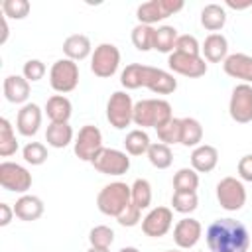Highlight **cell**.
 Returning <instances> with one entry per match:
<instances>
[{"label":"cell","instance_id":"50","mask_svg":"<svg viewBox=\"0 0 252 252\" xmlns=\"http://www.w3.org/2000/svg\"><path fill=\"white\" fill-rule=\"evenodd\" d=\"M165 252H179V250H165Z\"/></svg>","mask_w":252,"mask_h":252},{"label":"cell","instance_id":"23","mask_svg":"<svg viewBox=\"0 0 252 252\" xmlns=\"http://www.w3.org/2000/svg\"><path fill=\"white\" fill-rule=\"evenodd\" d=\"M14 215L26 222L37 220L43 215V201L35 195H22L14 205Z\"/></svg>","mask_w":252,"mask_h":252},{"label":"cell","instance_id":"2","mask_svg":"<svg viewBox=\"0 0 252 252\" xmlns=\"http://www.w3.org/2000/svg\"><path fill=\"white\" fill-rule=\"evenodd\" d=\"M173 118L171 104L163 98H144L134 102V124L144 128H161Z\"/></svg>","mask_w":252,"mask_h":252},{"label":"cell","instance_id":"43","mask_svg":"<svg viewBox=\"0 0 252 252\" xmlns=\"http://www.w3.org/2000/svg\"><path fill=\"white\" fill-rule=\"evenodd\" d=\"M140 213H142V211H140L134 203H130V205L124 209V213L116 217V220H118L120 226H128V228H130V226H136V224L140 222Z\"/></svg>","mask_w":252,"mask_h":252},{"label":"cell","instance_id":"44","mask_svg":"<svg viewBox=\"0 0 252 252\" xmlns=\"http://www.w3.org/2000/svg\"><path fill=\"white\" fill-rule=\"evenodd\" d=\"M236 169H238V175H240L242 181H252V154L242 156Z\"/></svg>","mask_w":252,"mask_h":252},{"label":"cell","instance_id":"9","mask_svg":"<svg viewBox=\"0 0 252 252\" xmlns=\"http://www.w3.org/2000/svg\"><path fill=\"white\" fill-rule=\"evenodd\" d=\"M102 148V132L93 124H85L73 142V152L81 161H93Z\"/></svg>","mask_w":252,"mask_h":252},{"label":"cell","instance_id":"42","mask_svg":"<svg viewBox=\"0 0 252 252\" xmlns=\"http://www.w3.org/2000/svg\"><path fill=\"white\" fill-rule=\"evenodd\" d=\"M22 73H24V77H26L30 83H35V81L43 79V75H45V63L39 61V59H30V61L24 63Z\"/></svg>","mask_w":252,"mask_h":252},{"label":"cell","instance_id":"14","mask_svg":"<svg viewBox=\"0 0 252 252\" xmlns=\"http://www.w3.org/2000/svg\"><path fill=\"white\" fill-rule=\"evenodd\" d=\"M167 65L173 73L189 77V79H197L207 73V63L201 55H185V53L173 51L167 57Z\"/></svg>","mask_w":252,"mask_h":252},{"label":"cell","instance_id":"46","mask_svg":"<svg viewBox=\"0 0 252 252\" xmlns=\"http://www.w3.org/2000/svg\"><path fill=\"white\" fill-rule=\"evenodd\" d=\"M224 4H226L228 8H232V10H246V8L252 6V0H248V2H232V0H226Z\"/></svg>","mask_w":252,"mask_h":252},{"label":"cell","instance_id":"25","mask_svg":"<svg viewBox=\"0 0 252 252\" xmlns=\"http://www.w3.org/2000/svg\"><path fill=\"white\" fill-rule=\"evenodd\" d=\"M45 142L51 148H67L73 142V128L69 122H51L45 130Z\"/></svg>","mask_w":252,"mask_h":252},{"label":"cell","instance_id":"38","mask_svg":"<svg viewBox=\"0 0 252 252\" xmlns=\"http://www.w3.org/2000/svg\"><path fill=\"white\" fill-rule=\"evenodd\" d=\"M89 242L94 248H110V244L114 242V230L106 224H98V226L91 228Z\"/></svg>","mask_w":252,"mask_h":252},{"label":"cell","instance_id":"34","mask_svg":"<svg viewBox=\"0 0 252 252\" xmlns=\"http://www.w3.org/2000/svg\"><path fill=\"white\" fill-rule=\"evenodd\" d=\"M199 173L193 167H181L173 175V191H197Z\"/></svg>","mask_w":252,"mask_h":252},{"label":"cell","instance_id":"35","mask_svg":"<svg viewBox=\"0 0 252 252\" xmlns=\"http://www.w3.org/2000/svg\"><path fill=\"white\" fill-rule=\"evenodd\" d=\"M199 205V199H197V191H173L171 195V207L173 211L181 213V215H187V213H193Z\"/></svg>","mask_w":252,"mask_h":252},{"label":"cell","instance_id":"45","mask_svg":"<svg viewBox=\"0 0 252 252\" xmlns=\"http://www.w3.org/2000/svg\"><path fill=\"white\" fill-rule=\"evenodd\" d=\"M14 217V207H10L8 203H0V226H8L12 222Z\"/></svg>","mask_w":252,"mask_h":252},{"label":"cell","instance_id":"49","mask_svg":"<svg viewBox=\"0 0 252 252\" xmlns=\"http://www.w3.org/2000/svg\"><path fill=\"white\" fill-rule=\"evenodd\" d=\"M87 252H110V250L108 248H94V246H91Z\"/></svg>","mask_w":252,"mask_h":252},{"label":"cell","instance_id":"24","mask_svg":"<svg viewBox=\"0 0 252 252\" xmlns=\"http://www.w3.org/2000/svg\"><path fill=\"white\" fill-rule=\"evenodd\" d=\"M73 104L65 94H53L45 102V114L51 122H69Z\"/></svg>","mask_w":252,"mask_h":252},{"label":"cell","instance_id":"10","mask_svg":"<svg viewBox=\"0 0 252 252\" xmlns=\"http://www.w3.org/2000/svg\"><path fill=\"white\" fill-rule=\"evenodd\" d=\"M91 163L104 175H124L130 169V158L126 156V152H120L116 148H102Z\"/></svg>","mask_w":252,"mask_h":252},{"label":"cell","instance_id":"28","mask_svg":"<svg viewBox=\"0 0 252 252\" xmlns=\"http://www.w3.org/2000/svg\"><path fill=\"white\" fill-rule=\"evenodd\" d=\"M152 142H150V136L146 130L142 128H136V130H130L124 138V148L130 156H142V154H148Z\"/></svg>","mask_w":252,"mask_h":252},{"label":"cell","instance_id":"1","mask_svg":"<svg viewBox=\"0 0 252 252\" xmlns=\"http://www.w3.org/2000/svg\"><path fill=\"white\" fill-rule=\"evenodd\" d=\"M209 252H248L250 236L246 226L234 219H217L207 228Z\"/></svg>","mask_w":252,"mask_h":252},{"label":"cell","instance_id":"48","mask_svg":"<svg viewBox=\"0 0 252 252\" xmlns=\"http://www.w3.org/2000/svg\"><path fill=\"white\" fill-rule=\"evenodd\" d=\"M118 252H140L138 248H134V246H124V248H120Z\"/></svg>","mask_w":252,"mask_h":252},{"label":"cell","instance_id":"33","mask_svg":"<svg viewBox=\"0 0 252 252\" xmlns=\"http://www.w3.org/2000/svg\"><path fill=\"white\" fill-rule=\"evenodd\" d=\"M154 33L156 28L146 26V24H138L132 28V43L138 51H150L154 49Z\"/></svg>","mask_w":252,"mask_h":252},{"label":"cell","instance_id":"37","mask_svg":"<svg viewBox=\"0 0 252 252\" xmlns=\"http://www.w3.org/2000/svg\"><path fill=\"white\" fill-rule=\"evenodd\" d=\"M158 132V138L161 144H179V138H181V118H171L167 124H163L161 128L156 130Z\"/></svg>","mask_w":252,"mask_h":252},{"label":"cell","instance_id":"27","mask_svg":"<svg viewBox=\"0 0 252 252\" xmlns=\"http://www.w3.org/2000/svg\"><path fill=\"white\" fill-rule=\"evenodd\" d=\"M201 140H203V126L197 118H191V116H185L181 118V138H179V144L185 146V148H197L201 146Z\"/></svg>","mask_w":252,"mask_h":252},{"label":"cell","instance_id":"31","mask_svg":"<svg viewBox=\"0 0 252 252\" xmlns=\"http://www.w3.org/2000/svg\"><path fill=\"white\" fill-rule=\"evenodd\" d=\"M18 152V140L8 118H0V156L8 158Z\"/></svg>","mask_w":252,"mask_h":252},{"label":"cell","instance_id":"20","mask_svg":"<svg viewBox=\"0 0 252 252\" xmlns=\"http://www.w3.org/2000/svg\"><path fill=\"white\" fill-rule=\"evenodd\" d=\"M219 163V150L209 144H201L191 152V167L197 173H209Z\"/></svg>","mask_w":252,"mask_h":252},{"label":"cell","instance_id":"18","mask_svg":"<svg viewBox=\"0 0 252 252\" xmlns=\"http://www.w3.org/2000/svg\"><path fill=\"white\" fill-rule=\"evenodd\" d=\"M222 69L232 79H240L246 85L252 83V55H246V53H230L222 61Z\"/></svg>","mask_w":252,"mask_h":252},{"label":"cell","instance_id":"4","mask_svg":"<svg viewBox=\"0 0 252 252\" xmlns=\"http://www.w3.org/2000/svg\"><path fill=\"white\" fill-rule=\"evenodd\" d=\"M106 120L116 130H124L134 122V102L128 93L116 91L110 94L106 102Z\"/></svg>","mask_w":252,"mask_h":252},{"label":"cell","instance_id":"5","mask_svg":"<svg viewBox=\"0 0 252 252\" xmlns=\"http://www.w3.org/2000/svg\"><path fill=\"white\" fill-rule=\"evenodd\" d=\"M49 85L55 93L65 94L79 85V65L71 59H57L49 69Z\"/></svg>","mask_w":252,"mask_h":252},{"label":"cell","instance_id":"30","mask_svg":"<svg viewBox=\"0 0 252 252\" xmlns=\"http://www.w3.org/2000/svg\"><path fill=\"white\" fill-rule=\"evenodd\" d=\"M148 159H150V163L154 165V167H158V169H167L169 165H171V161H173V152H171V148L167 146V144H161V142H154L152 146H150V150H148Z\"/></svg>","mask_w":252,"mask_h":252},{"label":"cell","instance_id":"12","mask_svg":"<svg viewBox=\"0 0 252 252\" xmlns=\"http://www.w3.org/2000/svg\"><path fill=\"white\" fill-rule=\"evenodd\" d=\"M228 114L238 124L252 122V87L246 83H240L232 89L230 100H228Z\"/></svg>","mask_w":252,"mask_h":252},{"label":"cell","instance_id":"8","mask_svg":"<svg viewBox=\"0 0 252 252\" xmlns=\"http://www.w3.org/2000/svg\"><path fill=\"white\" fill-rule=\"evenodd\" d=\"M217 201L224 211H240L246 203L244 183L236 177H222L217 183Z\"/></svg>","mask_w":252,"mask_h":252},{"label":"cell","instance_id":"7","mask_svg":"<svg viewBox=\"0 0 252 252\" xmlns=\"http://www.w3.org/2000/svg\"><path fill=\"white\" fill-rule=\"evenodd\" d=\"M120 65V51L114 43H100L94 47L93 55H91V71L100 77V79H108L118 71Z\"/></svg>","mask_w":252,"mask_h":252},{"label":"cell","instance_id":"36","mask_svg":"<svg viewBox=\"0 0 252 252\" xmlns=\"http://www.w3.org/2000/svg\"><path fill=\"white\" fill-rule=\"evenodd\" d=\"M120 85L128 91L142 87V63H130L120 73Z\"/></svg>","mask_w":252,"mask_h":252},{"label":"cell","instance_id":"6","mask_svg":"<svg viewBox=\"0 0 252 252\" xmlns=\"http://www.w3.org/2000/svg\"><path fill=\"white\" fill-rule=\"evenodd\" d=\"M183 6H185L183 0H150V2H144L138 6L136 16H138L140 24L154 26V24L177 14L179 10H183Z\"/></svg>","mask_w":252,"mask_h":252},{"label":"cell","instance_id":"17","mask_svg":"<svg viewBox=\"0 0 252 252\" xmlns=\"http://www.w3.org/2000/svg\"><path fill=\"white\" fill-rule=\"evenodd\" d=\"M41 126V108L35 102H26L16 116V128L22 136H35Z\"/></svg>","mask_w":252,"mask_h":252},{"label":"cell","instance_id":"22","mask_svg":"<svg viewBox=\"0 0 252 252\" xmlns=\"http://www.w3.org/2000/svg\"><path fill=\"white\" fill-rule=\"evenodd\" d=\"M63 53L71 61H83L89 55H93V45L91 39L85 33H73L63 41Z\"/></svg>","mask_w":252,"mask_h":252},{"label":"cell","instance_id":"32","mask_svg":"<svg viewBox=\"0 0 252 252\" xmlns=\"http://www.w3.org/2000/svg\"><path fill=\"white\" fill-rule=\"evenodd\" d=\"M130 191H132V203L144 211L152 205V185L148 179H136L132 185H130Z\"/></svg>","mask_w":252,"mask_h":252},{"label":"cell","instance_id":"41","mask_svg":"<svg viewBox=\"0 0 252 252\" xmlns=\"http://www.w3.org/2000/svg\"><path fill=\"white\" fill-rule=\"evenodd\" d=\"M177 53H185V55H201V45L197 41L195 35H189V33H183V35H177V41H175V49Z\"/></svg>","mask_w":252,"mask_h":252},{"label":"cell","instance_id":"26","mask_svg":"<svg viewBox=\"0 0 252 252\" xmlns=\"http://www.w3.org/2000/svg\"><path fill=\"white\" fill-rule=\"evenodd\" d=\"M226 24V10L220 4H207L201 10V26L213 33H219Z\"/></svg>","mask_w":252,"mask_h":252},{"label":"cell","instance_id":"13","mask_svg":"<svg viewBox=\"0 0 252 252\" xmlns=\"http://www.w3.org/2000/svg\"><path fill=\"white\" fill-rule=\"evenodd\" d=\"M142 87L156 94H171L177 89V79L159 67L142 65Z\"/></svg>","mask_w":252,"mask_h":252},{"label":"cell","instance_id":"47","mask_svg":"<svg viewBox=\"0 0 252 252\" xmlns=\"http://www.w3.org/2000/svg\"><path fill=\"white\" fill-rule=\"evenodd\" d=\"M8 33H10V30H8V22H6V16H2V35H0V45L6 43Z\"/></svg>","mask_w":252,"mask_h":252},{"label":"cell","instance_id":"16","mask_svg":"<svg viewBox=\"0 0 252 252\" xmlns=\"http://www.w3.org/2000/svg\"><path fill=\"white\" fill-rule=\"evenodd\" d=\"M201 232H203V226L197 219H191V217H185L181 220H177V224L173 226V240L179 248L187 250V248H193L199 238H201Z\"/></svg>","mask_w":252,"mask_h":252},{"label":"cell","instance_id":"19","mask_svg":"<svg viewBox=\"0 0 252 252\" xmlns=\"http://www.w3.org/2000/svg\"><path fill=\"white\" fill-rule=\"evenodd\" d=\"M4 96L12 104H24L30 98V81L24 75H8L2 85Z\"/></svg>","mask_w":252,"mask_h":252},{"label":"cell","instance_id":"39","mask_svg":"<svg viewBox=\"0 0 252 252\" xmlns=\"http://www.w3.org/2000/svg\"><path fill=\"white\" fill-rule=\"evenodd\" d=\"M22 156L26 159V163L30 165H41L47 159V148L41 142H28L22 150Z\"/></svg>","mask_w":252,"mask_h":252},{"label":"cell","instance_id":"15","mask_svg":"<svg viewBox=\"0 0 252 252\" xmlns=\"http://www.w3.org/2000/svg\"><path fill=\"white\" fill-rule=\"evenodd\" d=\"M173 224V213L169 207H156L142 219V230L146 236L159 238L169 232Z\"/></svg>","mask_w":252,"mask_h":252},{"label":"cell","instance_id":"40","mask_svg":"<svg viewBox=\"0 0 252 252\" xmlns=\"http://www.w3.org/2000/svg\"><path fill=\"white\" fill-rule=\"evenodd\" d=\"M30 2L28 0H4L2 2V14L12 20H24L30 14Z\"/></svg>","mask_w":252,"mask_h":252},{"label":"cell","instance_id":"11","mask_svg":"<svg viewBox=\"0 0 252 252\" xmlns=\"http://www.w3.org/2000/svg\"><path fill=\"white\" fill-rule=\"evenodd\" d=\"M0 185L6 191L12 193H24L32 187V173L14 161H2L0 163Z\"/></svg>","mask_w":252,"mask_h":252},{"label":"cell","instance_id":"29","mask_svg":"<svg viewBox=\"0 0 252 252\" xmlns=\"http://www.w3.org/2000/svg\"><path fill=\"white\" fill-rule=\"evenodd\" d=\"M177 41V30L173 26H159L154 33V49L159 53H173Z\"/></svg>","mask_w":252,"mask_h":252},{"label":"cell","instance_id":"21","mask_svg":"<svg viewBox=\"0 0 252 252\" xmlns=\"http://www.w3.org/2000/svg\"><path fill=\"white\" fill-rule=\"evenodd\" d=\"M203 59L211 63H220L228 57V41L222 33H209L201 45Z\"/></svg>","mask_w":252,"mask_h":252},{"label":"cell","instance_id":"3","mask_svg":"<svg viewBox=\"0 0 252 252\" xmlns=\"http://www.w3.org/2000/svg\"><path fill=\"white\" fill-rule=\"evenodd\" d=\"M132 203V191L130 185L122 181H114L104 185L96 195V207L106 217H118L124 213V209Z\"/></svg>","mask_w":252,"mask_h":252}]
</instances>
